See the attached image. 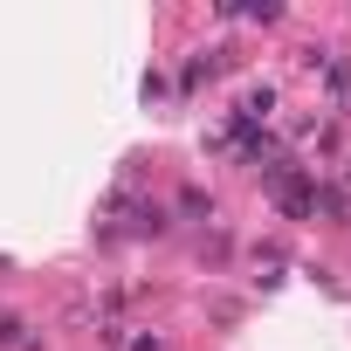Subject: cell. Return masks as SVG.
I'll use <instances>...</instances> for the list:
<instances>
[{
	"mask_svg": "<svg viewBox=\"0 0 351 351\" xmlns=\"http://www.w3.org/2000/svg\"><path fill=\"white\" fill-rule=\"evenodd\" d=\"M0 344H28V330H21V317H0Z\"/></svg>",
	"mask_w": 351,
	"mask_h": 351,
	"instance_id": "cell-1",
	"label": "cell"
}]
</instances>
